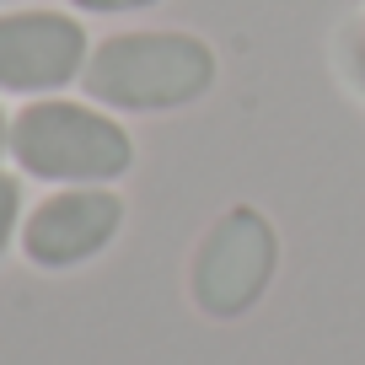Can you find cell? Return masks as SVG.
I'll use <instances>...</instances> for the list:
<instances>
[{
	"instance_id": "obj_1",
	"label": "cell",
	"mask_w": 365,
	"mask_h": 365,
	"mask_svg": "<svg viewBox=\"0 0 365 365\" xmlns=\"http://www.w3.org/2000/svg\"><path fill=\"white\" fill-rule=\"evenodd\" d=\"M86 91L103 108L167 113L199 103L215 81V54L194 33H118L81 70Z\"/></svg>"
},
{
	"instance_id": "obj_2",
	"label": "cell",
	"mask_w": 365,
	"mask_h": 365,
	"mask_svg": "<svg viewBox=\"0 0 365 365\" xmlns=\"http://www.w3.org/2000/svg\"><path fill=\"white\" fill-rule=\"evenodd\" d=\"M11 156L22 172L48 182H108L129 172L135 145L113 118L81 103H33L11 124Z\"/></svg>"
},
{
	"instance_id": "obj_3",
	"label": "cell",
	"mask_w": 365,
	"mask_h": 365,
	"mask_svg": "<svg viewBox=\"0 0 365 365\" xmlns=\"http://www.w3.org/2000/svg\"><path fill=\"white\" fill-rule=\"evenodd\" d=\"M274 258H279V237H274L269 215L252 205H237L210 226L194 258V301L205 317H242L263 285L274 279Z\"/></svg>"
},
{
	"instance_id": "obj_4",
	"label": "cell",
	"mask_w": 365,
	"mask_h": 365,
	"mask_svg": "<svg viewBox=\"0 0 365 365\" xmlns=\"http://www.w3.org/2000/svg\"><path fill=\"white\" fill-rule=\"evenodd\" d=\"M124 226V199L108 188H70L54 194L27 215L22 226V252L38 269H76L97 258Z\"/></svg>"
},
{
	"instance_id": "obj_5",
	"label": "cell",
	"mask_w": 365,
	"mask_h": 365,
	"mask_svg": "<svg viewBox=\"0 0 365 365\" xmlns=\"http://www.w3.org/2000/svg\"><path fill=\"white\" fill-rule=\"evenodd\" d=\"M86 33L59 11L0 16V91H54L81 76Z\"/></svg>"
},
{
	"instance_id": "obj_6",
	"label": "cell",
	"mask_w": 365,
	"mask_h": 365,
	"mask_svg": "<svg viewBox=\"0 0 365 365\" xmlns=\"http://www.w3.org/2000/svg\"><path fill=\"white\" fill-rule=\"evenodd\" d=\"M16 205H22V188H16V178H6V172H0V252H6V242H11Z\"/></svg>"
},
{
	"instance_id": "obj_7",
	"label": "cell",
	"mask_w": 365,
	"mask_h": 365,
	"mask_svg": "<svg viewBox=\"0 0 365 365\" xmlns=\"http://www.w3.org/2000/svg\"><path fill=\"white\" fill-rule=\"evenodd\" d=\"M81 11H135V6H150V0H76Z\"/></svg>"
},
{
	"instance_id": "obj_8",
	"label": "cell",
	"mask_w": 365,
	"mask_h": 365,
	"mask_svg": "<svg viewBox=\"0 0 365 365\" xmlns=\"http://www.w3.org/2000/svg\"><path fill=\"white\" fill-rule=\"evenodd\" d=\"M6 140H11V135H6V118H0V150H6Z\"/></svg>"
}]
</instances>
